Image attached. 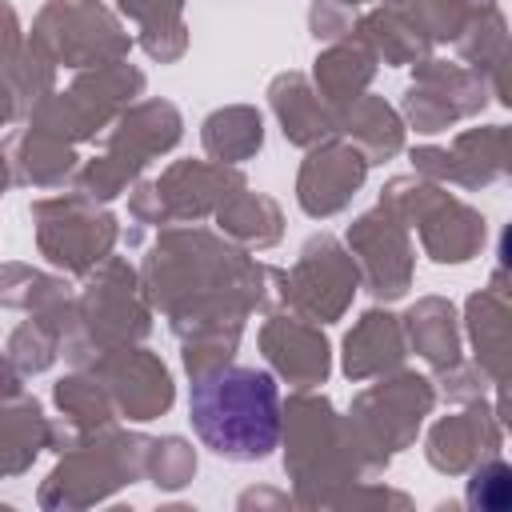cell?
<instances>
[{
    "label": "cell",
    "mask_w": 512,
    "mask_h": 512,
    "mask_svg": "<svg viewBox=\"0 0 512 512\" xmlns=\"http://www.w3.org/2000/svg\"><path fill=\"white\" fill-rule=\"evenodd\" d=\"M372 76H376V56L356 36L328 44L316 56V68H312L316 92H320V100L332 112H340L344 104H352L356 96H364V88L372 84Z\"/></svg>",
    "instance_id": "obj_22"
},
{
    "label": "cell",
    "mask_w": 512,
    "mask_h": 512,
    "mask_svg": "<svg viewBox=\"0 0 512 512\" xmlns=\"http://www.w3.org/2000/svg\"><path fill=\"white\" fill-rule=\"evenodd\" d=\"M448 200V192L436 184V180H424V176H392L384 188H380V208L392 212L404 228L420 224L432 208H440Z\"/></svg>",
    "instance_id": "obj_35"
},
{
    "label": "cell",
    "mask_w": 512,
    "mask_h": 512,
    "mask_svg": "<svg viewBox=\"0 0 512 512\" xmlns=\"http://www.w3.org/2000/svg\"><path fill=\"white\" fill-rule=\"evenodd\" d=\"M52 396H56L64 420H72V424L84 428V432L104 428V424H112V416H116V404H112V396H108V388L100 384L96 372H72V376H64V380H56Z\"/></svg>",
    "instance_id": "obj_31"
},
{
    "label": "cell",
    "mask_w": 512,
    "mask_h": 512,
    "mask_svg": "<svg viewBox=\"0 0 512 512\" xmlns=\"http://www.w3.org/2000/svg\"><path fill=\"white\" fill-rule=\"evenodd\" d=\"M468 336L476 348V368L492 380L504 384L508 376V296L500 288H484L468 296Z\"/></svg>",
    "instance_id": "obj_24"
},
{
    "label": "cell",
    "mask_w": 512,
    "mask_h": 512,
    "mask_svg": "<svg viewBox=\"0 0 512 512\" xmlns=\"http://www.w3.org/2000/svg\"><path fill=\"white\" fill-rule=\"evenodd\" d=\"M348 252L360 268L364 288L376 300H400L412 288V244L408 228L380 204L348 224Z\"/></svg>",
    "instance_id": "obj_10"
},
{
    "label": "cell",
    "mask_w": 512,
    "mask_h": 512,
    "mask_svg": "<svg viewBox=\"0 0 512 512\" xmlns=\"http://www.w3.org/2000/svg\"><path fill=\"white\" fill-rule=\"evenodd\" d=\"M48 448V420L24 392L0 396V480L24 472L36 452Z\"/></svg>",
    "instance_id": "obj_25"
},
{
    "label": "cell",
    "mask_w": 512,
    "mask_h": 512,
    "mask_svg": "<svg viewBox=\"0 0 512 512\" xmlns=\"http://www.w3.org/2000/svg\"><path fill=\"white\" fill-rule=\"evenodd\" d=\"M416 80L432 84L452 108L456 116H476L488 104V76L464 64H448V60H420L416 64Z\"/></svg>",
    "instance_id": "obj_32"
},
{
    "label": "cell",
    "mask_w": 512,
    "mask_h": 512,
    "mask_svg": "<svg viewBox=\"0 0 512 512\" xmlns=\"http://www.w3.org/2000/svg\"><path fill=\"white\" fill-rule=\"evenodd\" d=\"M216 224L228 240H236L240 248H272L284 232V216L280 204L264 192H248L240 188L236 196H228L216 208Z\"/></svg>",
    "instance_id": "obj_28"
},
{
    "label": "cell",
    "mask_w": 512,
    "mask_h": 512,
    "mask_svg": "<svg viewBox=\"0 0 512 512\" xmlns=\"http://www.w3.org/2000/svg\"><path fill=\"white\" fill-rule=\"evenodd\" d=\"M496 448H500V420L480 400H472V408L460 416H444L428 432V460L440 472H468L480 460L496 456Z\"/></svg>",
    "instance_id": "obj_16"
},
{
    "label": "cell",
    "mask_w": 512,
    "mask_h": 512,
    "mask_svg": "<svg viewBox=\"0 0 512 512\" xmlns=\"http://www.w3.org/2000/svg\"><path fill=\"white\" fill-rule=\"evenodd\" d=\"M408 356V340L400 328V316L392 312H364L356 328L344 336V372L348 380H372L384 372H396Z\"/></svg>",
    "instance_id": "obj_18"
},
{
    "label": "cell",
    "mask_w": 512,
    "mask_h": 512,
    "mask_svg": "<svg viewBox=\"0 0 512 512\" xmlns=\"http://www.w3.org/2000/svg\"><path fill=\"white\" fill-rule=\"evenodd\" d=\"M268 100H272V112H276L288 144L312 148V144L336 136V112L320 100V92L308 84L304 72L276 76L272 88H268Z\"/></svg>",
    "instance_id": "obj_19"
},
{
    "label": "cell",
    "mask_w": 512,
    "mask_h": 512,
    "mask_svg": "<svg viewBox=\"0 0 512 512\" xmlns=\"http://www.w3.org/2000/svg\"><path fill=\"white\" fill-rule=\"evenodd\" d=\"M260 352L276 368V376H284L296 388L324 384L328 380V368H332L324 332L312 320L296 316V312L268 316V324L260 328Z\"/></svg>",
    "instance_id": "obj_14"
},
{
    "label": "cell",
    "mask_w": 512,
    "mask_h": 512,
    "mask_svg": "<svg viewBox=\"0 0 512 512\" xmlns=\"http://www.w3.org/2000/svg\"><path fill=\"white\" fill-rule=\"evenodd\" d=\"M0 304L52 316L60 324V336L72 320V292L60 276H44L28 264H0Z\"/></svg>",
    "instance_id": "obj_27"
},
{
    "label": "cell",
    "mask_w": 512,
    "mask_h": 512,
    "mask_svg": "<svg viewBox=\"0 0 512 512\" xmlns=\"http://www.w3.org/2000/svg\"><path fill=\"white\" fill-rule=\"evenodd\" d=\"M188 420L204 448L224 460L248 464L264 460L280 444V392L260 368L224 364L216 372L192 376Z\"/></svg>",
    "instance_id": "obj_2"
},
{
    "label": "cell",
    "mask_w": 512,
    "mask_h": 512,
    "mask_svg": "<svg viewBox=\"0 0 512 512\" xmlns=\"http://www.w3.org/2000/svg\"><path fill=\"white\" fill-rule=\"evenodd\" d=\"M352 24H356V16H352V8L340 4V0H316V4L308 8V28H312L316 40H328V44L348 40V36H352Z\"/></svg>",
    "instance_id": "obj_39"
},
{
    "label": "cell",
    "mask_w": 512,
    "mask_h": 512,
    "mask_svg": "<svg viewBox=\"0 0 512 512\" xmlns=\"http://www.w3.org/2000/svg\"><path fill=\"white\" fill-rule=\"evenodd\" d=\"M136 176H140V172H136L128 160H120V156L104 152V156L88 160V164L76 172V192H80V196H88V200H96V204H104V200L120 196Z\"/></svg>",
    "instance_id": "obj_37"
},
{
    "label": "cell",
    "mask_w": 512,
    "mask_h": 512,
    "mask_svg": "<svg viewBox=\"0 0 512 512\" xmlns=\"http://www.w3.org/2000/svg\"><path fill=\"white\" fill-rule=\"evenodd\" d=\"M8 180H12V172H8V160H4V152H0V196H4Z\"/></svg>",
    "instance_id": "obj_46"
},
{
    "label": "cell",
    "mask_w": 512,
    "mask_h": 512,
    "mask_svg": "<svg viewBox=\"0 0 512 512\" xmlns=\"http://www.w3.org/2000/svg\"><path fill=\"white\" fill-rule=\"evenodd\" d=\"M144 92V72L132 68L128 60H108L96 68H80L76 84L68 92H52L44 96L28 124L76 144V140H92L100 136L136 96Z\"/></svg>",
    "instance_id": "obj_6"
},
{
    "label": "cell",
    "mask_w": 512,
    "mask_h": 512,
    "mask_svg": "<svg viewBox=\"0 0 512 512\" xmlns=\"http://www.w3.org/2000/svg\"><path fill=\"white\" fill-rule=\"evenodd\" d=\"M364 176H368V156L356 144L328 136L308 148V160L300 164V176H296V200L316 220L336 216L360 192Z\"/></svg>",
    "instance_id": "obj_13"
},
{
    "label": "cell",
    "mask_w": 512,
    "mask_h": 512,
    "mask_svg": "<svg viewBox=\"0 0 512 512\" xmlns=\"http://www.w3.org/2000/svg\"><path fill=\"white\" fill-rule=\"evenodd\" d=\"M56 356H60V324L40 312H32V320H24L8 340V360L16 364L20 376L44 372Z\"/></svg>",
    "instance_id": "obj_33"
},
{
    "label": "cell",
    "mask_w": 512,
    "mask_h": 512,
    "mask_svg": "<svg viewBox=\"0 0 512 512\" xmlns=\"http://www.w3.org/2000/svg\"><path fill=\"white\" fill-rule=\"evenodd\" d=\"M32 220H36L40 256H48V264L76 272V276L92 272L104 256H112V244L120 236L116 216L96 208V200H88L80 192L36 200Z\"/></svg>",
    "instance_id": "obj_8"
},
{
    "label": "cell",
    "mask_w": 512,
    "mask_h": 512,
    "mask_svg": "<svg viewBox=\"0 0 512 512\" xmlns=\"http://www.w3.org/2000/svg\"><path fill=\"white\" fill-rule=\"evenodd\" d=\"M200 140H204V152L216 160V164H240L248 156L260 152L264 144V120L256 108L248 104H232V108H216L204 128H200Z\"/></svg>",
    "instance_id": "obj_30"
},
{
    "label": "cell",
    "mask_w": 512,
    "mask_h": 512,
    "mask_svg": "<svg viewBox=\"0 0 512 512\" xmlns=\"http://www.w3.org/2000/svg\"><path fill=\"white\" fill-rule=\"evenodd\" d=\"M280 268L256 264L244 248L204 232L168 228L144 256V296L184 340L200 328L244 324L256 308L280 304Z\"/></svg>",
    "instance_id": "obj_1"
},
{
    "label": "cell",
    "mask_w": 512,
    "mask_h": 512,
    "mask_svg": "<svg viewBox=\"0 0 512 512\" xmlns=\"http://www.w3.org/2000/svg\"><path fill=\"white\" fill-rule=\"evenodd\" d=\"M508 476H512V472H508L504 460H496V456L480 460L476 472H472V484H468V504H472V508H484V512L508 508V492H512Z\"/></svg>",
    "instance_id": "obj_38"
},
{
    "label": "cell",
    "mask_w": 512,
    "mask_h": 512,
    "mask_svg": "<svg viewBox=\"0 0 512 512\" xmlns=\"http://www.w3.org/2000/svg\"><path fill=\"white\" fill-rule=\"evenodd\" d=\"M8 120H16V96H12V88L0 80V128H4Z\"/></svg>",
    "instance_id": "obj_45"
},
{
    "label": "cell",
    "mask_w": 512,
    "mask_h": 512,
    "mask_svg": "<svg viewBox=\"0 0 512 512\" xmlns=\"http://www.w3.org/2000/svg\"><path fill=\"white\" fill-rule=\"evenodd\" d=\"M504 144H508L504 124L468 128L452 140V148H432V144L412 148V164H416V176L424 180H436V184L452 180L460 188H484L508 172Z\"/></svg>",
    "instance_id": "obj_12"
},
{
    "label": "cell",
    "mask_w": 512,
    "mask_h": 512,
    "mask_svg": "<svg viewBox=\"0 0 512 512\" xmlns=\"http://www.w3.org/2000/svg\"><path fill=\"white\" fill-rule=\"evenodd\" d=\"M196 472V452L188 440L180 436H164L148 444V460H144V476H152V484L160 488H180L188 484Z\"/></svg>",
    "instance_id": "obj_36"
},
{
    "label": "cell",
    "mask_w": 512,
    "mask_h": 512,
    "mask_svg": "<svg viewBox=\"0 0 512 512\" xmlns=\"http://www.w3.org/2000/svg\"><path fill=\"white\" fill-rule=\"evenodd\" d=\"M408 0H384V8H404Z\"/></svg>",
    "instance_id": "obj_47"
},
{
    "label": "cell",
    "mask_w": 512,
    "mask_h": 512,
    "mask_svg": "<svg viewBox=\"0 0 512 512\" xmlns=\"http://www.w3.org/2000/svg\"><path fill=\"white\" fill-rule=\"evenodd\" d=\"M180 112L168 100H144L136 108H124L108 132V152L128 160L136 172H144V164L160 152H168L180 140Z\"/></svg>",
    "instance_id": "obj_17"
},
{
    "label": "cell",
    "mask_w": 512,
    "mask_h": 512,
    "mask_svg": "<svg viewBox=\"0 0 512 512\" xmlns=\"http://www.w3.org/2000/svg\"><path fill=\"white\" fill-rule=\"evenodd\" d=\"M356 284H360V268L352 252L336 236L320 232L300 248L292 272L280 276V304L304 320L332 324L352 304Z\"/></svg>",
    "instance_id": "obj_9"
},
{
    "label": "cell",
    "mask_w": 512,
    "mask_h": 512,
    "mask_svg": "<svg viewBox=\"0 0 512 512\" xmlns=\"http://www.w3.org/2000/svg\"><path fill=\"white\" fill-rule=\"evenodd\" d=\"M148 332H152V308L144 284L136 280L128 260L104 256L92 268L84 292L72 300V320L60 336V348L76 368H84L100 352L136 344Z\"/></svg>",
    "instance_id": "obj_4"
},
{
    "label": "cell",
    "mask_w": 512,
    "mask_h": 512,
    "mask_svg": "<svg viewBox=\"0 0 512 512\" xmlns=\"http://www.w3.org/2000/svg\"><path fill=\"white\" fill-rule=\"evenodd\" d=\"M336 136L356 144L368 164H380L404 148V120L380 96H356L336 112Z\"/></svg>",
    "instance_id": "obj_23"
},
{
    "label": "cell",
    "mask_w": 512,
    "mask_h": 512,
    "mask_svg": "<svg viewBox=\"0 0 512 512\" xmlns=\"http://www.w3.org/2000/svg\"><path fill=\"white\" fill-rule=\"evenodd\" d=\"M352 36L384 64H420L428 52V40L412 28V20L400 8H376L352 24Z\"/></svg>",
    "instance_id": "obj_29"
},
{
    "label": "cell",
    "mask_w": 512,
    "mask_h": 512,
    "mask_svg": "<svg viewBox=\"0 0 512 512\" xmlns=\"http://www.w3.org/2000/svg\"><path fill=\"white\" fill-rule=\"evenodd\" d=\"M116 4H120V12L132 16L140 28L180 20V8H184V0H116Z\"/></svg>",
    "instance_id": "obj_41"
},
{
    "label": "cell",
    "mask_w": 512,
    "mask_h": 512,
    "mask_svg": "<svg viewBox=\"0 0 512 512\" xmlns=\"http://www.w3.org/2000/svg\"><path fill=\"white\" fill-rule=\"evenodd\" d=\"M404 340L440 372L452 368L460 360V332H456V312L448 300L440 296H424L408 308V316L400 320Z\"/></svg>",
    "instance_id": "obj_26"
},
{
    "label": "cell",
    "mask_w": 512,
    "mask_h": 512,
    "mask_svg": "<svg viewBox=\"0 0 512 512\" xmlns=\"http://www.w3.org/2000/svg\"><path fill=\"white\" fill-rule=\"evenodd\" d=\"M8 88H12V96H16V116H32V108L44 100V96H52V80H56V64L28 40L24 44V52H20V60L0 76Z\"/></svg>",
    "instance_id": "obj_34"
},
{
    "label": "cell",
    "mask_w": 512,
    "mask_h": 512,
    "mask_svg": "<svg viewBox=\"0 0 512 512\" xmlns=\"http://www.w3.org/2000/svg\"><path fill=\"white\" fill-rule=\"evenodd\" d=\"M92 372L108 388L116 412H124L128 420H152L172 408L176 396L172 376L148 348H132V344L108 348L92 360Z\"/></svg>",
    "instance_id": "obj_11"
},
{
    "label": "cell",
    "mask_w": 512,
    "mask_h": 512,
    "mask_svg": "<svg viewBox=\"0 0 512 512\" xmlns=\"http://www.w3.org/2000/svg\"><path fill=\"white\" fill-rule=\"evenodd\" d=\"M20 52H24V40H20L16 8L8 0H0V76L20 60Z\"/></svg>",
    "instance_id": "obj_43"
},
{
    "label": "cell",
    "mask_w": 512,
    "mask_h": 512,
    "mask_svg": "<svg viewBox=\"0 0 512 512\" xmlns=\"http://www.w3.org/2000/svg\"><path fill=\"white\" fill-rule=\"evenodd\" d=\"M140 44H144V52H148L152 60L172 64V60H180L184 48H188V28H184V20L148 24V28H140Z\"/></svg>",
    "instance_id": "obj_40"
},
{
    "label": "cell",
    "mask_w": 512,
    "mask_h": 512,
    "mask_svg": "<svg viewBox=\"0 0 512 512\" xmlns=\"http://www.w3.org/2000/svg\"><path fill=\"white\" fill-rule=\"evenodd\" d=\"M4 160L16 184H32V188H60L72 172H76V152L68 140L28 124L20 132H12L4 140Z\"/></svg>",
    "instance_id": "obj_20"
},
{
    "label": "cell",
    "mask_w": 512,
    "mask_h": 512,
    "mask_svg": "<svg viewBox=\"0 0 512 512\" xmlns=\"http://www.w3.org/2000/svg\"><path fill=\"white\" fill-rule=\"evenodd\" d=\"M128 212L136 224H168V212H164V200L156 192V180H140L128 196Z\"/></svg>",
    "instance_id": "obj_42"
},
{
    "label": "cell",
    "mask_w": 512,
    "mask_h": 512,
    "mask_svg": "<svg viewBox=\"0 0 512 512\" xmlns=\"http://www.w3.org/2000/svg\"><path fill=\"white\" fill-rule=\"evenodd\" d=\"M12 392H20V372L8 360V352H0V396H12Z\"/></svg>",
    "instance_id": "obj_44"
},
{
    "label": "cell",
    "mask_w": 512,
    "mask_h": 512,
    "mask_svg": "<svg viewBox=\"0 0 512 512\" xmlns=\"http://www.w3.org/2000/svg\"><path fill=\"white\" fill-rule=\"evenodd\" d=\"M240 188H248L244 172H236L228 164H204V160H176L156 180V192H160L164 212H168V224L172 220H200V216L216 212Z\"/></svg>",
    "instance_id": "obj_15"
},
{
    "label": "cell",
    "mask_w": 512,
    "mask_h": 512,
    "mask_svg": "<svg viewBox=\"0 0 512 512\" xmlns=\"http://www.w3.org/2000/svg\"><path fill=\"white\" fill-rule=\"evenodd\" d=\"M280 432H284V468L296 480V500L316 508L336 500V484H348L364 476L348 420L336 416V408L324 396L296 392L280 408Z\"/></svg>",
    "instance_id": "obj_3"
},
{
    "label": "cell",
    "mask_w": 512,
    "mask_h": 512,
    "mask_svg": "<svg viewBox=\"0 0 512 512\" xmlns=\"http://www.w3.org/2000/svg\"><path fill=\"white\" fill-rule=\"evenodd\" d=\"M340 4H348V8H356V4H364V0H340Z\"/></svg>",
    "instance_id": "obj_48"
},
{
    "label": "cell",
    "mask_w": 512,
    "mask_h": 512,
    "mask_svg": "<svg viewBox=\"0 0 512 512\" xmlns=\"http://www.w3.org/2000/svg\"><path fill=\"white\" fill-rule=\"evenodd\" d=\"M432 404H436L432 380L416 376V372H400V368L384 372L380 384H372L368 392H360L352 400V412L344 420H348L364 476L384 472L392 452L412 444V436H416L420 420L432 412Z\"/></svg>",
    "instance_id": "obj_5"
},
{
    "label": "cell",
    "mask_w": 512,
    "mask_h": 512,
    "mask_svg": "<svg viewBox=\"0 0 512 512\" xmlns=\"http://www.w3.org/2000/svg\"><path fill=\"white\" fill-rule=\"evenodd\" d=\"M420 244L436 264H464L484 248V216L464 200L448 196L420 224Z\"/></svg>",
    "instance_id": "obj_21"
},
{
    "label": "cell",
    "mask_w": 512,
    "mask_h": 512,
    "mask_svg": "<svg viewBox=\"0 0 512 512\" xmlns=\"http://www.w3.org/2000/svg\"><path fill=\"white\" fill-rule=\"evenodd\" d=\"M32 44L64 68L124 60L132 40L100 0H48L32 24Z\"/></svg>",
    "instance_id": "obj_7"
}]
</instances>
